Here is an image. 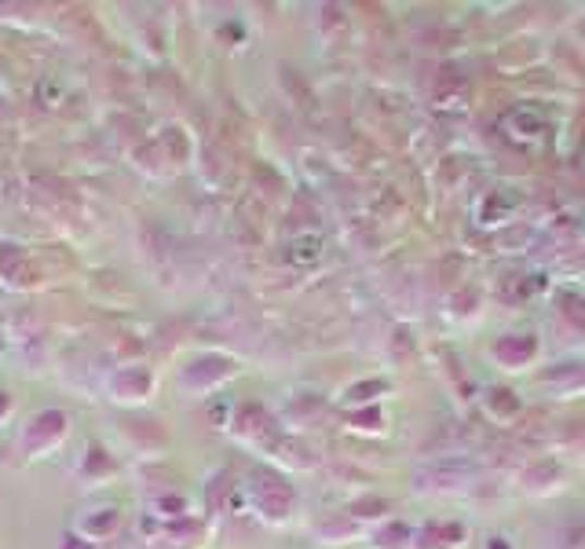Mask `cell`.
<instances>
[{"label":"cell","instance_id":"1","mask_svg":"<svg viewBox=\"0 0 585 549\" xmlns=\"http://www.w3.org/2000/svg\"><path fill=\"white\" fill-rule=\"evenodd\" d=\"M66 414H59V411H45V414H37V417H29V425H26V433H23V447L26 451H48V447H55L59 439L66 436Z\"/></svg>","mask_w":585,"mask_h":549},{"label":"cell","instance_id":"2","mask_svg":"<svg viewBox=\"0 0 585 549\" xmlns=\"http://www.w3.org/2000/svg\"><path fill=\"white\" fill-rule=\"evenodd\" d=\"M110 388L117 392V399H144L150 392V374L144 366H125V371L110 382Z\"/></svg>","mask_w":585,"mask_h":549},{"label":"cell","instance_id":"3","mask_svg":"<svg viewBox=\"0 0 585 549\" xmlns=\"http://www.w3.org/2000/svg\"><path fill=\"white\" fill-rule=\"evenodd\" d=\"M114 527H117V509H99V516H85L80 521V532L88 538H107L114 535Z\"/></svg>","mask_w":585,"mask_h":549},{"label":"cell","instance_id":"4","mask_svg":"<svg viewBox=\"0 0 585 549\" xmlns=\"http://www.w3.org/2000/svg\"><path fill=\"white\" fill-rule=\"evenodd\" d=\"M85 473L92 476V473H99V476H110L114 473V462L107 458V451H99V447H92L88 451V458H85Z\"/></svg>","mask_w":585,"mask_h":549},{"label":"cell","instance_id":"5","mask_svg":"<svg viewBox=\"0 0 585 549\" xmlns=\"http://www.w3.org/2000/svg\"><path fill=\"white\" fill-rule=\"evenodd\" d=\"M8 411H12V399H8L4 392H0V417H4Z\"/></svg>","mask_w":585,"mask_h":549}]
</instances>
